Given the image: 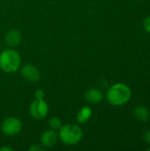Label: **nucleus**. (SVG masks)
Masks as SVG:
<instances>
[{
    "label": "nucleus",
    "mask_w": 150,
    "mask_h": 151,
    "mask_svg": "<svg viewBox=\"0 0 150 151\" xmlns=\"http://www.w3.org/2000/svg\"><path fill=\"white\" fill-rule=\"evenodd\" d=\"M106 97L110 104L113 106H122L130 101L132 90L125 83H115L109 88Z\"/></svg>",
    "instance_id": "nucleus-1"
},
{
    "label": "nucleus",
    "mask_w": 150,
    "mask_h": 151,
    "mask_svg": "<svg viewBox=\"0 0 150 151\" xmlns=\"http://www.w3.org/2000/svg\"><path fill=\"white\" fill-rule=\"evenodd\" d=\"M21 65L20 55L12 49H7L0 54V69L4 73H15Z\"/></svg>",
    "instance_id": "nucleus-2"
},
{
    "label": "nucleus",
    "mask_w": 150,
    "mask_h": 151,
    "mask_svg": "<svg viewBox=\"0 0 150 151\" xmlns=\"http://www.w3.org/2000/svg\"><path fill=\"white\" fill-rule=\"evenodd\" d=\"M83 136L81 128L74 124L62 126L58 130V138L66 146H72L79 143Z\"/></svg>",
    "instance_id": "nucleus-3"
},
{
    "label": "nucleus",
    "mask_w": 150,
    "mask_h": 151,
    "mask_svg": "<svg viewBox=\"0 0 150 151\" xmlns=\"http://www.w3.org/2000/svg\"><path fill=\"white\" fill-rule=\"evenodd\" d=\"M30 114L35 119H43L49 113V105L43 99H35L30 105Z\"/></svg>",
    "instance_id": "nucleus-4"
},
{
    "label": "nucleus",
    "mask_w": 150,
    "mask_h": 151,
    "mask_svg": "<svg viewBox=\"0 0 150 151\" xmlns=\"http://www.w3.org/2000/svg\"><path fill=\"white\" fill-rule=\"evenodd\" d=\"M22 129V122L17 118H7L2 123V131L5 135L13 136L18 134Z\"/></svg>",
    "instance_id": "nucleus-5"
},
{
    "label": "nucleus",
    "mask_w": 150,
    "mask_h": 151,
    "mask_svg": "<svg viewBox=\"0 0 150 151\" xmlns=\"http://www.w3.org/2000/svg\"><path fill=\"white\" fill-rule=\"evenodd\" d=\"M21 74L29 82H37L41 78L40 71L32 64H27L22 67Z\"/></svg>",
    "instance_id": "nucleus-6"
},
{
    "label": "nucleus",
    "mask_w": 150,
    "mask_h": 151,
    "mask_svg": "<svg viewBox=\"0 0 150 151\" xmlns=\"http://www.w3.org/2000/svg\"><path fill=\"white\" fill-rule=\"evenodd\" d=\"M41 144L45 148L54 147L58 141V134L55 130H47L41 136Z\"/></svg>",
    "instance_id": "nucleus-7"
},
{
    "label": "nucleus",
    "mask_w": 150,
    "mask_h": 151,
    "mask_svg": "<svg viewBox=\"0 0 150 151\" xmlns=\"http://www.w3.org/2000/svg\"><path fill=\"white\" fill-rule=\"evenodd\" d=\"M5 43L11 47V48H15L19 45L22 40V35L21 33L17 30V29H11L8 31V33L5 35Z\"/></svg>",
    "instance_id": "nucleus-8"
},
{
    "label": "nucleus",
    "mask_w": 150,
    "mask_h": 151,
    "mask_svg": "<svg viewBox=\"0 0 150 151\" xmlns=\"http://www.w3.org/2000/svg\"><path fill=\"white\" fill-rule=\"evenodd\" d=\"M84 96H85V99L90 103V104H99L103 101V93L97 89V88H89L88 89L85 94H84Z\"/></svg>",
    "instance_id": "nucleus-9"
},
{
    "label": "nucleus",
    "mask_w": 150,
    "mask_h": 151,
    "mask_svg": "<svg viewBox=\"0 0 150 151\" xmlns=\"http://www.w3.org/2000/svg\"><path fill=\"white\" fill-rule=\"evenodd\" d=\"M133 117L141 121V122H143V123H146L149 120L150 118V113L149 111L148 110L147 107L145 106H142V105H140V106H136L133 110Z\"/></svg>",
    "instance_id": "nucleus-10"
},
{
    "label": "nucleus",
    "mask_w": 150,
    "mask_h": 151,
    "mask_svg": "<svg viewBox=\"0 0 150 151\" xmlns=\"http://www.w3.org/2000/svg\"><path fill=\"white\" fill-rule=\"evenodd\" d=\"M92 114H93L92 109L88 106H84L77 113L76 120H77V122H79L80 124H84L91 119Z\"/></svg>",
    "instance_id": "nucleus-11"
},
{
    "label": "nucleus",
    "mask_w": 150,
    "mask_h": 151,
    "mask_svg": "<svg viewBox=\"0 0 150 151\" xmlns=\"http://www.w3.org/2000/svg\"><path fill=\"white\" fill-rule=\"evenodd\" d=\"M49 127H50V129L52 130H59L62 127V122L61 120L57 118V117H52L49 119Z\"/></svg>",
    "instance_id": "nucleus-12"
},
{
    "label": "nucleus",
    "mask_w": 150,
    "mask_h": 151,
    "mask_svg": "<svg viewBox=\"0 0 150 151\" xmlns=\"http://www.w3.org/2000/svg\"><path fill=\"white\" fill-rule=\"evenodd\" d=\"M143 28L148 34H150V15L143 20Z\"/></svg>",
    "instance_id": "nucleus-13"
},
{
    "label": "nucleus",
    "mask_w": 150,
    "mask_h": 151,
    "mask_svg": "<svg viewBox=\"0 0 150 151\" xmlns=\"http://www.w3.org/2000/svg\"><path fill=\"white\" fill-rule=\"evenodd\" d=\"M34 96H35V99H44L45 93L42 89H37L34 92Z\"/></svg>",
    "instance_id": "nucleus-14"
},
{
    "label": "nucleus",
    "mask_w": 150,
    "mask_h": 151,
    "mask_svg": "<svg viewBox=\"0 0 150 151\" xmlns=\"http://www.w3.org/2000/svg\"><path fill=\"white\" fill-rule=\"evenodd\" d=\"M29 150L30 151H43V148L39 146V145H36V144H33L30 148H29Z\"/></svg>",
    "instance_id": "nucleus-15"
},
{
    "label": "nucleus",
    "mask_w": 150,
    "mask_h": 151,
    "mask_svg": "<svg viewBox=\"0 0 150 151\" xmlns=\"http://www.w3.org/2000/svg\"><path fill=\"white\" fill-rule=\"evenodd\" d=\"M143 138H144V140H145V142H146L147 143L150 144V129L147 130V131L144 133Z\"/></svg>",
    "instance_id": "nucleus-16"
},
{
    "label": "nucleus",
    "mask_w": 150,
    "mask_h": 151,
    "mask_svg": "<svg viewBox=\"0 0 150 151\" xmlns=\"http://www.w3.org/2000/svg\"><path fill=\"white\" fill-rule=\"evenodd\" d=\"M13 150L8 146H4V147H1L0 148V151H12Z\"/></svg>",
    "instance_id": "nucleus-17"
},
{
    "label": "nucleus",
    "mask_w": 150,
    "mask_h": 151,
    "mask_svg": "<svg viewBox=\"0 0 150 151\" xmlns=\"http://www.w3.org/2000/svg\"><path fill=\"white\" fill-rule=\"evenodd\" d=\"M147 150H148V151H150V148H149V149H148Z\"/></svg>",
    "instance_id": "nucleus-18"
}]
</instances>
